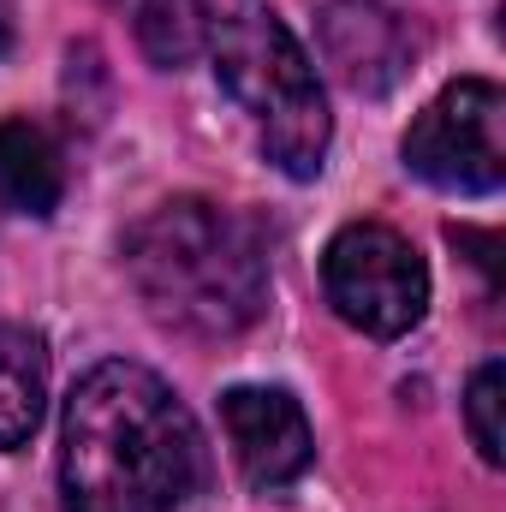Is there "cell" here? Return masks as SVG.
Wrapping results in <instances>:
<instances>
[{
    "label": "cell",
    "instance_id": "6da1fadb",
    "mask_svg": "<svg viewBox=\"0 0 506 512\" xmlns=\"http://www.w3.org/2000/svg\"><path fill=\"white\" fill-rule=\"evenodd\" d=\"M203 483V435L155 370L108 358L66 399V512H185Z\"/></svg>",
    "mask_w": 506,
    "mask_h": 512
},
{
    "label": "cell",
    "instance_id": "7a4b0ae2",
    "mask_svg": "<svg viewBox=\"0 0 506 512\" xmlns=\"http://www.w3.org/2000/svg\"><path fill=\"white\" fill-rule=\"evenodd\" d=\"M126 274L149 316L191 340H233L268 310V245L239 209L173 197L126 233Z\"/></svg>",
    "mask_w": 506,
    "mask_h": 512
},
{
    "label": "cell",
    "instance_id": "3957f363",
    "mask_svg": "<svg viewBox=\"0 0 506 512\" xmlns=\"http://www.w3.org/2000/svg\"><path fill=\"white\" fill-rule=\"evenodd\" d=\"M197 12H203V48L215 54L227 96L251 114L268 161L286 179H316L328 161L334 120L316 66L286 30V18L268 0H197Z\"/></svg>",
    "mask_w": 506,
    "mask_h": 512
},
{
    "label": "cell",
    "instance_id": "277c9868",
    "mask_svg": "<svg viewBox=\"0 0 506 512\" xmlns=\"http://www.w3.org/2000/svg\"><path fill=\"white\" fill-rule=\"evenodd\" d=\"M322 292L340 322L370 340H399L429 310V268L405 233L381 221H352L322 251Z\"/></svg>",
    "mask_w": 506,
    "mask_h": 512
},
{
    "label": "cell",
    "instance_id": "5b68a950",
    "mask_svg": "<svg viewBox=\"0 0 506 512\" xmlns=\"http://www.w3.org/2000/svg\"><path fill=\"white\" fill-rule=\"evenodd\" d=\"M506 96L489 78H459L447 84L405 131V167L441 191L459 197H489L506 179Z\"/></svg>",
    "mask_w": 506,
    "mask_h": 512
},
{
    "label": "cell",
    "instance_id": "8992f818",
    "mask_svg": "<svg viewBox=\"0 0 506 512\" xmlns=\"http://www.w3.org/2000/svg\"><path fill=\"white\" fill-rule=\"evenodd\" d=\"M221 423H227L233 459H239L251 489H286L316 459L310 417L286 387H233V393H221Z\"/></svg>",
    "mask_w": 506,
    "mask_h": 512
},
{
    "label": "cell",
    "instance_id": "52a82bcc",
    "mask_svg": "<svg viewBox=\"0 0 506 512\" xmlns=\"http://www.w3.org/2000/svg\"><path fill=\"white\" fill-rule=\"evenodd\" d=\"M316 36H322L328 66L340 72V84L358 96H387L393 84H405V72L417 60L411 24L381 0H328L316 18Z\"/></svg>",
    "mask_w": 506,
    "mask_h": 512
},
{
    "label": "cell",
    "instance_id": "ba28073f",
    "mask_svg": "<svg viewBox=\"0 0 506 512\" xmlns=\"http://www.w3.org/2000/svg\"><path fill=\"white\" fill-rule=\"evenodd\" d=\"M66 197V155L42 120H0V203L12 215L48 221Z\"/></svg>",
    "mask_w": 506,
    "mask_h": 512
},
{
    "label": "cell",
    "instance_id": "9c48e42d",
    "mask_svg": "<svg viewBox=\"0 0 506 512\" xmlns=\"http://www.w3.org/2000/svg\"><path fill=\"white\" fill-rule=\"evenodd\" d=\"M48 405V346L36 328L0 322V453H18Z\"/></svg>",
    "mask_w": 506,
    "mask_h": 512
},
{
    "label": "cell",
    "instance_id": "30bf717a",
    "mask_svg": "<svg viewBox=\"0 0 506 512\" xmlns=\"http://www.w3.org/2000/svg\"><path fill=\"white\" fill-rule=\"evenodd\" d=\"M108 6L131 12V36L149 54V66L179 72V66H191L203 54V12H197V0H108Z\"/></svg>",
    "mask_w": 506,
    "mask_h": 512
},
{
    "label": "cell",
    "instance_id": "8fae6325",
    "mask_svg": "<svg viewBox=\"0 0 506 512\" xmlns=\"http://www.w3.org/2000/svg\"><path fill=\"white\" fill-rule=\"evenodd\" d=\"M501 387H506L501 358H489L465 387V429H471V447L483 453V465H501Z\"/></svg>",
    "mask_w": 506,
    "mask_h": 512
},
{
    "label": "cell",
    "instance_id": "7c38bea8",
    "mask_svg": "<svg viewBox=\"0 0 506 512\" xmlns=\"http://www.w3.org/2000/svg\"><path fill=\"white\" fill-rule=\"evenodd\" d=\"M12 42V0H0V48Z\"/></svg>",
    "mask_w": 506,
    "mask_h": 512
}]
</instances>
